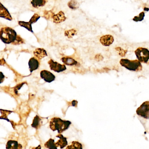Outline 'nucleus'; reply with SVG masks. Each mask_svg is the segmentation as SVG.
Segmentation results:
<instances>
[{
  "label": "nucleus",
  "instance_id": "a211bd4d",
  "mask_svg": "<svg viewBox=\"0 0 149 149\" xmlns=\"http://www.w3.org/2000/svg\"><path fill=\"white\" fill-rule=\"evenodd\" d=\"M44 146L45 148L49 149H57L58 148L56 145V143H55L54 140L52 138L49 139L45 143Z\"/></svg>",
  "mask_w": 149,
  "mask_h": 149
},
{
  "label": "nucleus",
  "instance_id": "412c9836",
  "mask_svg": "<svg viewBox=\"0 0 149 149\" xmlns=\"http://www.w3.org/2000/svg\"><path fill=\"white\" fill-rule=\"evenodd\" d=\"M67 5L70 8L74 10L77 9L79 7V4L76 0H71L69 1Z\"/></svg>",
  "mask_w": 149,
  "mask_h": 149
},
{
  "label": "nucleus",
  "instance_id": "7c9ffc66",
  "mask_svg": "<svg viewBox=\"0 0 149 149\" xmlns=\"http://www.w3.org/2000/svg\"><path fill=\"white\" fill-rule=\"evenodd\" d=\"M1 83L3 81V78H4V75L3 74L2 72H1Z\"/></svg>",
  "mask_w": 149,
  "mask_h": 149
},
{
  "label": "nucleus",
  "instance_id": "9d476101",
  "mask_svg": "<svg viewBox=\"0 0 149 149\" xmlns=\"http://www.w3.org/2000/svg\"><path fill=\"white\" fill-rule=\"evenodd\" d=\"M56 137L59 138V140L56 143V145L57 147H60V149H62L65 148L67 146V139L66 137H64L63 135L59 134L56 136Z\"/></svg>",
  "mask_w": 149,
  "mask_h": 149
},
{
  "label": "nucleus",
  "instance_id": "b1692460",
  "mask_svg": "<svg viewBox=\"0 0 149 149\" xmlns=\"http://www.w3.org/2000/svg\"><path fill=\"white\" fill-rule=\"evenodd\" d=\"M145 15V13L143 11V12H141L138 15L135 16L133 18V20L135 22H141V21H142L143 20Z\"/></svg>",
  "mask_w": 149,
  "mask_h": 149
},
{
  "label": "nucleus",
  "instance_id": "aec40b11",
  "mask_svg": "<svg viewBox=\"0 0 149 149\" xmlns=\"http://www.w3.org/2000/svg\"><path fill=\"white\" fill-rule=\"evenodd\" d=\"M66 149H83L82 145L78 141L72 142L71 145L67 146Z\"/></svg>",
  "mask_w": 149,
  "mask_h": 149
},
{
  "label": "nucleus",
  "instance_id": "f8f14e48",
  "mask_svg": "<svg viewBox=\"0 0 149 149\" xmlns=\"http://www.w3.org/2000/svg\"><path fill=\"white\" fill-rule=\"evenodd\" d=\"M22 146L17 141L9 140L7 142L6 149H22Z\"/></svg>",
  "mask_w": 149,
  "mask_h": 149
},
{
  "label": "nucleus",
  "instance_id": "f257e3e1",
  "mask_svg": "<svg viewBox=\"0 0 149 149\" xmlns=\"http://www.w3.org/2000/svg\"><path fill=\"white\" fill-rule=\"evenodd\" d=\"M71 122L70 121L65 120L58 117H53L51 119L50 122V127L52 130L58 131L59 134L63 133L67 130Z\"/></svg>",
  "mask_w": 149,
  "mask_h": 149
},
{
  "label": "nucleus",
  "instance_id": "7ed1b4c3",
  "mask_svg": "<svg viewBox=\"0 0 149 149\" xmlns=\"http://www.w3.org/2000/svg\"><path fill=\"white\" fill-rule=\"evenodd\" d=\"M120 64L122 66L131 71L138 72L142 71L143 69L141 63L138 60L121 59L120 61Z\"/></svg>",
  "mask_w": 149,
  "mask_h": 149
},
{
  "label": "nucleus",
  "instance_id": "6ab92c4d",
  "mask_svg": "<svg viewBox=\"0 0 149 149\" xmlns=\"http://www.w3.org/2000/svg\"><path fill=\"white\" fill-rule=\"evenodd\" d=\"M18 24L21 27H24L26 29L28 30L30 32L33 33L32 31V26H31V24L29 22H23V21H18Z\"/></svg>",
  "mask_w": 149,
  "mask_h": 149
},
{
  "label": "nucleus",
  "instance_id": "423d86ee",
  "mask_svg": "<svg viewBox=\"0 0 149 149\" xmlns=\"http://www.w3.org/2000/svg\"><path fill=\"white\" fill-rule=\"evenodd\" d=\"M50 65V69L51 70L55 72H60L66 70V67L64 65H61L57 62H54L52 59H50L48 62Z\"/></svg>",
  "mask_w": 149,
  "mask_h": 149
},
{
  "label": "nucleus",
  "instance_id": "6e6552de",
  "mask_svg": "<svg viewBox=\"0 0 149 149\" xmlns=\"http://www.w3.org/2000/svg\"><path fill=\"white\" fill-rule=\"evenodd\" d=\"M114 41V38L113 37L110 35L102 36L100 39L101 43L105 46H108L111 45Z\"/></svg>",
  "mask_w": 149,
  "mask_h": 149
},
{
  "label": "nucleus",
  "instance_id": "39448f33",
  "mask_svg": "<svg viewBox=\"0 0 149 149\" xmlns=\"http://www.w3.org/2000/svg\"><path fill=\"white\" fill-rule=\"evenodd\" d=\"M136 113L139 116L146 120L149 119V101L143 102L136 110Z\"/></svg>",
  "mask_w": 149,
  "mask_h": 149
},
{
  "label": "nucleus",
  "instance_id": "0eeeda50",
  "mask_svg": "<svg viewBox=\"0 0 149 149\" xmlns=\"http://www.w3.org/2000/svg\"><path fill=\"white\" fill-rule=\"evenodd\" d=\"M40 77L44 79L45 82L49 83H50L55 80L56 78L55 75L52 73L45 70L41 71L40 72Z\"/></svg>",
  "mask_w": 149,
  "mask_h": 149
},
{
  "label": "nucleus",
  "instance_id": "a878e982",
  "mask_svg": "<svg viewBox=\"0 0 149 149\" xmlns=\"http://www.w3.org/2000/svg\"><path fill=\"white\" fill-rule=\"evenodd\" d=\"M40 16L38 14H34V15L32 16V17L31 18L30 20H29V22L31 24H32L35 23L37 22L38 20L40 18Z\"/></svg>",
  "mask_w": 149,
  "mask_h": 149
},
{
  "label": "nucleus",
  "instance_id": "393cba45",
  "mask_svg": "<svg viewBox=\"0 0 149 149\" xmlns=\"http://www.w3.org/2000/svg\"><path fill=\"white\" fill-rule=\"evenodd\" d=\"M76 34H77V31L73 29L70 30L66 31L65 32V36L68 37L69 38L73 37Z\"/></svg>",
  "mask_w": 149,
  "mask_h": 149
},
{
  "label": "nucleus",
  "instance_id": "ddd939ff",
  "mask_svg": "<svg viewBox=\"0 0 149 149\" xmlns=\"http://www.w3.org/2000/svg\"><path fill=\"white\" fill-rule=\"evenodd\" d=\"M52 18L53 22L55 23L58 24L64 22L66 18L65 16L64 13L63 11H60L57 14L54 15Z\"/></svg>",
  "mask_w": 149,
  "mask_h": 149
},
{
  "label": "nucleus",
  "instance_id": "f3484780",
  "mask_svg": "<svg viewBox=\"0 0 149 149\" xmlns=\"http://www.w3.org/2000/svg\"><path fill=\"white\" fill-rule=\"evenodd\" d=\"M46 3V0H31V3L33 8H37L44 6Z\"/></svg>",
  "mask_w": 149,
  "mask_h": 149
},
{
  "label": "nucleus",
  "instance_id": "20e7f679",
  "mask_svg": "<svg viewBox=\"0 0 149 149\" xmlns=\"http://www.w3.org/2000/svg\"><path fill=\"white\" fill-rule=\"evenodd\" d=\"M137 59L143 63L149 65V50L146 48L139 47L135 51Z\"/></svg>",
  "mask_w": 149,
  "mask_h": 149
},
{
  "label": "nucleus",
  "instance_id": "1a4fd4ad",
  "mask_svg": "<svg viewBox=\"0 0 149 149\" xmlns=\"http://www.w3.org/2000/svg\"><path fill=\"white\" fill-rule=\"evenodd\" d=\"M28 64L31 73L33 71L37 70L39 66V62L35 57L31 58L29 59Z\"/></svg>",
  "mask_w": 149,
  "mask_h": 149
},
{
  "label": "nucleus",
  "instance_id": "9b49d317",
  "mask_svg": "<svg viewBox=\"0 0 149 149\" xmlns=\"http://www.w3.org/2000/svg\"><path fill=\"white\" fill-rule=\"evenodd\" d=\"M0 4H1L0 17L9 21H11L12 20V18L9 12L8 11V9L1 3Z\"/></svg>",
  "mask_w": 149,
  "mask_h": 149
},
{
  "label": "nucleus",
  "instance_id": "c756f323",
  "mask_svg": "<svg viewBox=\"0 0 149 149\" xmlns=\"http://www.w3.org/2000/svg\"><path fill=\"white\" fill-rule=\"evenodd\" d=\"M31 149H41V145H39L37 147H36V148H33Z\"/></svg>",
  "mask_w": 149,
  "mask_h": 149
},
{
  "label": "nucleus",
  "instance_id": "cd10ccee",
  "mask_svg": "<svg viewBox=\"0 0 149 149\" xmlns=\"http://www.w3.org/2000/svg\"><path fill=\"white\" fill-rule=\"evenodd\" d=\"M23 40L22 39V38L19 36L17 35V38L16 40H15V42L13 43V44L17 45L20 44L22 43H23Z\"/></svg>",
  "mask_w": 149,
  "mask_h": 149
},
{
  "label": "nucleus",
  "instance_id": "f03ea898",
  "mask_svg": "<svg viewBox=\"0 0 149 149\" xmlns=\"http://www.w3.org/2000/svg\"><path fill=\"white\" fill-rule=\"evenodd\" d=\"M17 36L15 30L10 27H3L0 31V38L6 44L13 43L16 40Z\"/></svg>",
  "mask_w": 149,
  "mask_h": 149
},
{
  "label": "nucleus",
  "instance_id": "dca6fc26",
  "mask_svg": "<svg viewBox=\"0 0 149 149\" xmlns=\"http://www.w3.org/2000/svg\"><path fill=\"white\" fill-rule=\"evenodd\" d=\"M42 124V120L38 115L34 117L32 121V124H31V127L37 130L40 128Z\"/></svg>",
  "mask_w": 149,
  "mask_h": 149
},
{
  "label": "nucleus",
  "instance_id": "5701e85b",
  "mask_svg": "<svg viewBox=\"0 0 149 149\" xmlns=\"http://www.w3.org/2000/svg\"><path fill=\"white\" fill-rule=\"evenodd\" d=\"M1 119H3V120H6L10 122L9 120L8 119V116L10 114L12 113V111H8V110H2L1 109Z\"/></svg>",
  "mask_w": 149,
  "mask_h": 149
},
{
  "label": "nucleus",
  "instance_id": "4be33fe9",
  "mask_svg": "<svg viewBox=\"0 0 149 149\" xmlns=\"http://www.w3.org/2000/svg\"><path fill=\"white\" fill-rule=\"evenodd\" d=\"M55 15L54 13L51 10H44L43 11V17L46 20H50L51 18H53V16Z\"/></svg>",
  "mask_w": 149,
  "mask_h": 149
},
{
  "label": "nucleus",
  "instance_id": "c85d7f7f",
  "mask_svg": "<svg viewBox=\"0 0 149 149\" xmlns=\"http://www.w3.org/2000/svg\"><path fill=\"white\" fill-rule=\"evenodd\" d=\"M72 105L73 107H76L77 104H78V101L76 100H73L72 102Z\"/></svg>",
  "mask_w": 149,
  "mask_h": 149
},
{
  "label": "nucleus",
  "instance_id": "2eb2a0df",
  "mask_svg": "<svg viewBox=\"0 0 149 149\" xmlns=\"http://www.w3.org/2000/svg\"><path fill=\"white\" fill-rule=\"evenodd\" d=\"M61 60L64 64L67 65L72 66V65H77L78 64L77 61L71 57H64L61 58Z\"/></svg>",
  "mask_w": 149,
  "mask_h": 149
},
{
  "label": "nucleus",
  "instance_id": "bb28decb",
  "mask_svg": "<svg viewBox=\"0 0 149 149\" xmlns=\"http://www.w3.org/2000/svg\"><path fill=\"white\" fill-rule=\"evenodd\" d=\"M116 49H117V51L119 52V53L120 56H125V55L126 54V53H127V51H125L124 50L122 49V48H120V47L116 48Z\"/></svg>",
  "mask_w": 149,
  "mask_h": 149
},
{
  "label": "nucleus",
  "instance_id": "4468645a",
  "mask_svg": "<svg viewBox=\"0 0 149 149\" xmlns=\"http://www.w3.org/2000/svg\"><path fill=\"white\" fill-rule=\"evenodd\" d=\"M34 56L39 59H41L47 56V54L45 50L41 48L36 49L33 52Z\"/></svg>",
  "mask_w": 149,
  "mask_h": 149
}]
</instances>
